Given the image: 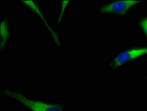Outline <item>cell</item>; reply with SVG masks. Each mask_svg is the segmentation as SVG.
Returning <instances> with one entry per match:
<instances>
[{"mask_svg":"<svg viewBox=\"0 0 147 111\" xmlns=\"http://www.w3.org/2000/svg\"><path fill=\"white\" fill-rule=\"evenodd\" d=\"M0 96L22 111H68L61 99L46 98L34 95L21 87L4 85L0 89Z\"/></svg>","mask_w":147,"mask_h":111,"instance_id":"cell-1","label":"cell"},{"mask_svg":"<svg viewBox=\"0 0 147 111\" xmlns=\"http://www.w3.org/2000/svg\"><path fill=\"white\" fill-rule=\"evenodd\" d=\"M16 5L31 16L41 27L53 47L62 49L65 47V39L60 28H57L48 16L47 10L42 0L15 1Z\"/></svg>","mask_w":147,"mask_h":111,"instance_id":"cell-2","label":"cell"},{"mask_svg":"<svg viewBox=\"0 0 147 111\" xmlns=\"http://www.w3.org/2000/svg\"><path fill=\"white\" fill-rule=\"evenodd\" d=\"M147 59V43H131L121 46L106 61L104 68L110 73L130 68Z\"/></svg>","mask_w":147,"mask_h":111,"instance_id":"cell-3","label":"cell"},{"mask_svg":"<svg viewBox=\"0 0 147 111\" xmlns=\"http://www.w3.org/2000/svg\"><path fill=\"white\" fill-rule=\"evenodd\" d=\"M146 6V0H103L96 4L95 13L100 18L132 20L139 9Z\"/></svg>","mask_w":147,"mask_h":111,"instance_id":"cell-4","label":"cell"},{"mask_svg":"<svg viewBox=\"0 0 147 111\" xmlns=\"http://www.w3.org/2000/svg\"><path fill=\"white\" fill-rule=\"evenodd\" d=\"M13 40V22L11 16L0 17V56L7 57Z\"/></svg>","mask_w":147,"mask_h":111,"instance_id":"cell-5","label":"cell"},{"mask_svg":"<svg viewBox=\"0 0 147 111\" xmlns=\"http://www.w3.org/2000/svg\"><path fill=\"white\" fill-rule=\"evenodd\" d=\"M57 3V11L53 19V23L57 28H63L65 24V19L70 12L72 7L74 6L76 1L67 0V1H56Z\"/></svg>","mask_w":147,"mask_h":111,"instance_id":"cell-6","label":"cell"},{"mask_svg":"<svg viewBox=\"0 0 147 111\" xmlns=\"http://www.w3.org/2000/svg\"><path fill=\"white\" fill-rule=\"evenodd\" d=\"M132 24L143 42L147 43V11L137 13L132 19Z\"/></svg>","mask_w":147,"mask_h":111,"instance_id":"cell-7","label":"cell"},{"mask_svg":"<svg viewBox=\"0 0 147 111\" xmlns=\"http://www.w3.org/2000/svg\"><path fill=\"white\" fill-rule=\"evenodd\" d=\"M142 80H143L144 85L147 87V70H144L142 73Z\"/></svg>","mask_w":147,"mask_h":111,"instance_id":"cell-8","label":"cell"}]
</instances>
